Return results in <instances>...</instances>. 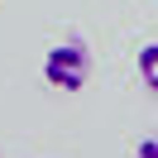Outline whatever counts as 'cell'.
<instances>
[{
  "instance_id": "1",
  "label": "cell",
  "mask_w": 158,
  "mask_h": 158,
  "mask_svg": "<svg viewBox=\"0 0 158 158\" xmlns=\"http://www.w3.org/2000/svg\"><path fill=\"white\" fill-rule=\"evenodd\" d=\"M91 77V48L81 39H62L43 53V81L53 91H81Z\"/></svg>"
},
{
  "instance_id": "2",
  "label": "cell",
  "mask_w": 158,
  "mask_h": 158,
  "mask_svg": "<svg viewBox=\"0 0 158 158\" xmlns=\"http://www.w3.org/2000/svg\"><path fill=\"white\" fill-rule=\"evenodd\" d=\"M139 81L148 91H158V43H144L139 48Z\"/></svg>"
},
{
  "instance_id": "3",
  "label": "cell",
  "mask_w": 158,
  "mask_h": 158,
  "mask_svg": "<svg viewBox=\"0 0 158 158\" xmlns=\"http://www.w3.org/2000/svg\"><path fill=\"white\" fill-rule=\"evenodd\" d=\"M139 158H158V139H153V134L139 139Z\"/></svg>"
}]
</instances>
